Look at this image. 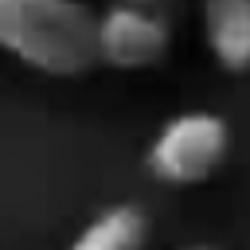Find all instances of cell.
<instances>
[{"label": "cell", "mask_w": 250, "mask_h": 250, "mask_svg": "<svg viewBox=\"0 0 250 250\" xmlns=\"http://www.w3.org/2000/svg\"><path fill=\"white\" fill-rule=\"evenodd\" d=\"M148 211L137 203H109L90 215L62 250H148Z\"/></svg>", "instance_id": "5b68a950"}, {"label": "cell", "mask_w": 250, "mask_h": 250, "mask_svg": "<svg viewBox=\"0 0 250 250\" xmlns=\"http://www.w3.org/2000/svg\"><path fill=\"white\" fill-rule=\"evenodd\" d=\"M199 35L219 70L250 74V0H199Z\"/></svg>", "instance_id": "277c9868"}, {"label": "cell", "mask_w": 250, "mask_h": 250, "mask_svg": "<svg viewBox=\"0 0 250 250\" xmlns=\"http://www.w3.org/2000/svg\"><path fill=\"white\" fill-rule=\"evenodd\" d=\"M230 156V121L215 109L168 117L145 145V172L164 188H203Z\"/></svg>", "instance_id": "7a4b0ae2"}, {"label": "cell", "mask_w": 250, "mask_h": 250, "mask_svg": "<svg viewBox=\"0 0 250 250\" xmlns=\"http://www.w3.org/2000/svg\"><path fill=\"white\" fill-rule=\"evenodd\" d=\"M176 250H215V246H203V242H191V246H176Z\"/></svg>", "instance_id": "8992f818"}, {"label": "cell", "mask_w": 250, "mask_h": 250, "mask_svg": "<svg viewBox=\"0 0 250 250\" xmlns=\"http://www.w3.org/2000/svg\"><path fill=\"white\" fill-rule=\"evenodd\" d=\"M137 4H160V0H137Z\"/></svg>", "instance_id": "52a82bcc"}, {"label": "cell", "mask_w": 250, "mask_h": 250, "mask_svg": "<svg viewBox=\"0 0 250 250\" xmlns=\"http://www.w3.org/2000/svg\"><path fill=\"white\" fill-rule=\"evenodd\" d=\"M94 8L86 0H0V55L39 78L94 70Z\"/></svg>", "instance_id": "6da1fadb"}, {"label": "cell", "mask_w": 250, "mask_h": 250, "mask_svg": "<svg viewBox=\"0 0 250 250\" xmlns=\"http://www.w3.org/2000/svg\"><path fill=\"white\" fill-rule=\"evenodd\" d=\"M94 66H109L121 74L152 70L172 51V23L137 0H117L94 12Z\"/></svg>", "instance_id": "3957f363"}]
</instances>
